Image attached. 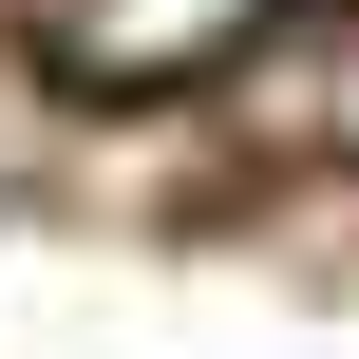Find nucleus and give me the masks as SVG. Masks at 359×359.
<instances>
[{
  "label": "nucleus",
  "instance_id": "f03ea898",
  "mask_svg": "<svg viewBox=\"0 0 359 359\" xmlns=\"http://www.w3.org/2000/svg\"><path fill=\"white\" fill-rule=\"evenodd\" d=\"M38 151H57V76H38V57L0 38V208L38 189Z\"/></svg>",
  "mask_w": 359,
  "mask_h": 359
},
{
  "label": "nucleus",
  "instance_id": "f257e3e1",
  "mask_svg": "<svg viewBox=\"0 0 359 359\" xmlns=\"http://www.w3.org/2000/svg\"><path fill=\"white\" fill-rule=\"evenodd\" d=\"M284 0H38V76L57 95H189V76H246Z\"/></svg>",
  "mask_w": 359,
  "mask_h": 359
}]
</instances>
